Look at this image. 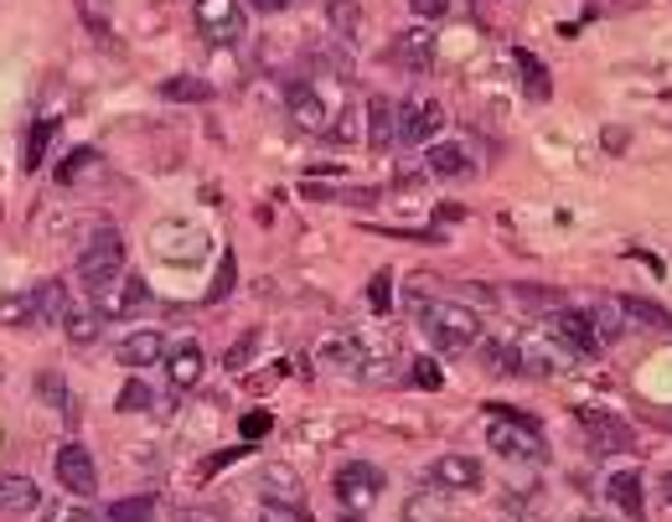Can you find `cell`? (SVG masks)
Masks as SVG:
<instances>
[{"mask_svg":"<svg viewBox=\"0 0 672 522\" xmlns=\"http://www.w3.org/2000/svg\"><path fill=\"white\" fill-rule=\"evenodd\" d=\"M420 331L430 337L435 352H470L481 341V316L470 305L430 301V305H420Z\"/></svg>","mask_w":672,"mask_h":522,"instance_id":"cell-1","label":"cell"},{"mask_svg":"<svg viewBox=\"0 0 672 522\" xmlns=\"http://www.w3.org/2000/svg\"><path fill=\"white\" fill-rule=\"evenodd\" d=\"M487 445L497 455H507V460H543L549 455V445H543V429H538L528 414H518V409H487Z\"/></svg>","mask_w":672,"mask_h":522,"instance_id":"cell-2","label":"cell"},{"mask_svg":"<svg viewBox=\"0 0 672 522\" xmlns=\"http://www.w3.org/2000/svg\"><path fill=\"white\" fill-rule=\"evenodd\" d=\"M119 274H124V238L115 228H99V233L88 238V249L78 253V280L99 295V290L115 285Z\"/></svg>","mask_w":672,"mask_h":522,"instance_id":"cell-3","label":"cell"},{"mask_svg":"<svg viewBox=\"0 0 672 522\" xmlns=\"http://www.w3.org/2000/svg\"><path fill=\"white\" fill-rule=\"evenodd\" d=\"M290 119L301 124L305 135H332L336 130V88L316 84V78H301L290 84Z\"/></svg>","mask_w":672,"mask_h":522,"instance_id":"cell-4","label":"cell"},{"mask_svg":"<svg viewBox=\"0 0 672 522\" xmlns=\"http://www.w3.org/2000/svg\"><path fill=\"white\" fill-rule=\"evenodd\" d=\"M332 491H336V502L357 518V512H368V507L383 497V471L368 466V460H347V466H336Z\"/></svg>","mask_w":672,"mask_h":522,"instance_id":"cell-5","label":"cell"},{"mask_svg":"<svg viewBox=\"0 0 672 522\" xmlns=\"http://www.w3.org/2000/svg\"><path fill=\"white\" fill-rule=\"evenodd\" d=\"M440 57V32L424 21V26H403L393 42H388V63L403 73H430Z\"/></svg>","mask_w":672,"mask_h":522,"instance_id":"cell-6","label":"cell"},{"mask_svg":"<svg viewBox=\"0 0 672 522\" xmlns=\"http://www.w3.org/2000/svg\"><path fill=\"white\" fill-rule=\"evenodd\" d=\"M574 420H579V429L589 435V450H595V455H626V450H637V435H631V424H621L616 414H605V409H574Z\"/></svg>","mask_w":672,"mask_h":522,"instance_id":"cell-7","label":"cell"},{"mask_svg":"<svg viewBox=\"0 0 672 522\" xmlns=\"http://www.w3.org/2000/svg\"><path fill=\"white\" fill-rule=\"evenodd\" d=\"M52 471H57V487L73 491V497H94L99 491V466H94L88 445H78V439H67L63 450L52 455Z\"/></svg>","mask_w":672,"mask_h":522,"instance_id":"cell-8","label":"cell"},{"mask_svg":"<svg viewBox=\"0 0 672 522\" xmlns=\"http://www.w3.org/2000/svg\"><path fill=\"white\" fill-rule=\"evenodd\" d=\"M440 130H445V109L435 99L399 104V145H435Z\"/></svg>","mask_w":672,"mask_h":522,"instance_id":"cell-9","label":"cell"},{"mask_svg":"<svg viewBox=\"0 0 672 522\" xmlns=\"http://www.w3.org/2000/svg\"><path fill=\"white\" fill-rule=\"evenodd\" d=\"M424 481L435 491H481V460L476 455H440V460H430V471H424Z\"/></svg>","mask_w":672,"mask_h":522,"instance_id":"cell-10","label":"cell"},{"mask_svg":"<svg viewBox=\"0 0 672 522\" xmlns=\"http://www.w3.org/2000/svg\"><path fill=\"white\" fill-rule=\"evenodd\" d=\"M197 26L207 42H238L243 36V0H197Z\"/></svg>","mask_w":672,"mask_h":522,"instance_id":"cell-11","label":"cell"},{"mask_svg":"<svg viewBox=\"0 0 672 522\" xmlns=\"http://www.w3.org/2000/svg\"><path fill=\"white\" fill-rule=\"evenodd\" d=\"M554 337L564 341L574 357H600L605 352L600 331H595V320H589L585 311H559V316H554Z\"/></svg>","mask_w":672,"mask_h":522,"instance_id":"cell-12","label":"cell"},{"mask_svg":"<svg viewBox=\"0 0 672 522\" xmlns=\"http://www.w3.org/2000/svg\"><path fill=\"white\" fill-rule=\"evenodd\" d=\"M259 497L269 507H285V512H305V481L290 466H264L259 476Z\"/></svg>","mask_w":672,"mask_h":522,"instance_id":"cell-13","label":"cell"},{"mask_svg":"<svg viewBox=\"0 0 672 522\" xmlns=\"http://www.w3.org/2000/svg\"><path fill=\"white\" fill-rule=\"evenodd\" d=\"M424 166H430V176H440V182H460V176L476 171V161H470V151L460 140H435V145L424 151Z\"/></svg>","mask_w":672,"mask_h":522,"instance_id":"cell-14","label":"cell"},{"mask_svg":"<svg viewBox=\"0 0 672 522\" xmlns=\"http://www.w3.org/2000/svg\"><path fill=\"white\" fill-rule=\"evenodd\" d=\"M166 337L161 331H130V337L115 347V362L119 368H151V362H166Z\"/></svg>","mask_w":672,"mask_h":522,"instance_id":"cell-15","label":"cell"},{"mask_svg":"<svg viewBox=\"0 0 672 522\" xmlns=\"http://www.w3.org/2000/svg\"><path fill=\"white\" fill-rule=\"evenodd\" d=\"M145 295H151V290H145V280H140V274H119L109 290H99V305H94V311H99L104 320L124 316V311H134V305H145Z\"/></svg>","mask_w":672,"mask_h":522,"instance_id":"cell-16","label":"cell"},{"mask_svg":"<svg viewBox=\"0 0 672 522\" xmlns=\"http://www.w3.org/2000/svg\"><path fill=\"white\" fill-rule=\"evenodd\" d=\"M202 368H207V357H202L197 341H182V347H171L166 352V378L176 393H186V388L202 383Z\"/></svg>","mask_w":672,"mask_h":522,"instance_id":"cell-17","label":"cell"},{"mask_svg":"<svg viewBox=\"0 0 672 522\" xmlns=\"http://www.w3.org/2000/svg\"><path fill=\"white\" fill-rule=\"evenodd\" d=\"M368 145H372V151H388V145H399V104L368 99Z\"/></svg>","mask_w":672,"mask_h":522,"instance_id":"cell-18","label":"cell"},{"mask_svg":"<svg viewBox=\"0 0 672 522\" xmlns=\"http://www.w3.org/2000/svg\"><path fill=\"white\" fill-rule=\"evenodd\" d=\"M36 481L32 476H21V471H11V476H0V512H11V518H26V512H36Z\"/></svg>","mask_w":672,"mask_h":522,"instance_id":"cell-19","label":"cell"},{"mask_svg":"<svg viewBox=\"0 0 672 522\" xmlns=\"http://www.w3.org/2000/svg\"><path fill=\"white\" fill-rule=\"evenodd\" d=\"M605 491H610V502L621 507L626 518H641V507H647V491H641V476L637 471H616L610 481H605Z\"/></svg>","mask_w":672,"mask_h":522,"instance_id":"cell-20","label":"cell"},{"mask_svg":"<svg viewBox=\"0 0 672 522\" xmlns=\"http://www.w3.org/2000/svg\"><path fill=\"white\" fill-rule=\"evenodd\" d=\"M32 305H36V320H47V326H63L67 320V285H57V280H47V285L32 290Z\"/></svg>","mask_w":672,"mask_h":522,"instance_id":"cell-21","label":"cell"},{"mask_svg":"<svg viewBox=\"0 0 672 522\" xmlns=\"http://www.w3.org/2000/svg\"><path fill=\"white\" fill-rule=\"evenodd\" d=\"M440 497H445V491H414V497H409V502H403V522H455L451 518V507L440 502Z\"/></svg>","mask_w":672,"mask_h":522,"instance_id":"cell-22","label":"cell"},{"mask_svg":"<svg viewBox=\"0 0 672 522\" xmlns=\"http://www.w3.org/2000/svg\"><path fill=\"white\" fill-rule=\"evenodd\" d=\"M589 320H595V331H600V341L610 347V341H621V331H626V316H621V301H610V295H600V301L589 305L585 311Z\"/></svg>","mask_w":672,"mask_h":522,"instance_id":"cell-23","label":"cell"},{"mask_svg":"<svg viewBox=\"0 0 672 522\" xmlns=\"http://www.w3.org/2000/svg\"><path fill=\"white\" fill-rule=\"evenodd\" d=\"M326 21H332V32L347 36V42L362 36V6H357V0H326Z\"/></svg>","mask_w":672,"mask_h":522,"instance_id":"cell-24","label":"cell"},{"mask_svg":"<svg viewBox=\"0 0 672 522\" xmlns=\"http://www.w3.org/2000/svg\"><path fill=\"white\" fill-rule=\"evenodd\" d=\"M161 99L166 104H207L213 99V84H207V78H166V84H161Z\"/></svg>","mask_w":672,"mask_h":522,"instance_id":"cell-25","label":"cell"},{"mask_svg":"<svg viewBox=\"0 0 672 522\" xmlns=\"http://www.w3.org/2000/svg\"><path fill=\"white\" fill-rule=\"evenodd\" d=\"M104 522H155V497H119L109 502Z\"/></svg>","mask_w":672,"mask_h":522,"instance_id":"cell-26","label":"cell"},{"mask_svg":"<svg viewBox=\"0 0 672 522\" xmlns=\"http://www.w3.org/2000/svg\"><path fill=\"white\" fill-rule=\"evenodd\" d=\"M512 57H518V68H522V84H528V99L533 104H543L549 99V94H554V88H549V73H543V63H538L533 52H512Z\"/></svg>","mask_w":672,"mask_h":522,"instance_id":"cell-27","label":"cell"},{"mask_svg":"<svg viewBox=\"0 0 672 522\" xmlns=\"http://www.w3.org/2000/svg\"><path fill=\"white\" fill-rule=\"evenodd\" d=\"M63 331H67V341H78V347H88V341H99L104 316H99V311H67Z\"/></svg>","mask_w":672,"mask_h":522,"instance_id":"cell-28","label":"cell"},{"mask_svg":"<svg viewBox=\"0 0 672 522\" xmlns=\"http://www.w3.org/2000/svg\"><path fill=\"white\" fill-rule=\"evenodd\" d=\"M487 372L507 378V372H522V352L507 347V341H487Z\"/></svg>","mask_w":672,"mask_h":522,"instance_id":"cell-29","label":"cell"},{"mask_svg":"<svg viewBox=\"0 0 672 522\" xmlns=\"http://www.w3.org/2000/svg\"><path fill=\"white\" fill-rule=\"evenodd\" d=\"M621 311H626V320H641V326H672L662 305L637 301V295H621Z\"/></svg>","mask_w":672,"mask_h":522,"instance_id":"cell-30","label":"cell"},{"mask_svg":"<svg viewBox=\"0 0 672 522\" xmlns=\"http://www.w3.org/2000/svg\"><path fill=\"white\" fill-rule=\"evenodd\" d=\"M151 404H155V393L140 378H130V383L119 388V414H145Z\"/></svg>","mask_w":672,"mask_h":522,"instance_id":"cell-31","label":"cell"},{"mask_svg":"<svg viewBox=\"0 0 672 522\" xmlns=\"http://www.w3.org/2000/svg\"><path fill=\"white\" fill-rule=\"evenodd\" d=\"M326 357H332V368L362 372V347H357V341H332V347H326Z\"/></svg>","mask_w":672,"mask_h":522,"instance_id":"cell-32","label":"cell"},{"mask_svg":"<svg viewBox=\"0 0 672 522\" xmlns=\"http://www.w3.org/2000/svg\"><path fill=\"white\" fill-rule=\"evenodd\" d=\"M0 320H6V326H26V320H36L32 295H17V301H0Z\"/></svg>","mask_w":672,"mask_h":522,"instance_id":"cell-33","label":"cell"},{"mask_svg":"<svg viewBox=\"0 0 672 522\" xmlns=\"http://www.w3.org/2000/svg\"><path fill=\"white\" fill-rule=\"evenodd\" d=\"M368 301H372V311H378V316H383L388 305H393V280H388V270H383V274H372Z\"/></svg>","mask_w":672,"mask_h":522,"instance_id":"cell-34","label":"cell"},{"mask_svg":"<svg viewBox=\"0 0 672 522\" xmlns=\"http://www.w3.org/2000/svg\"><path fill=\"white\" fill-rule=\"evenodd\" d=\"M47 140H52V119H42L32 130V151H26V166H42V155H47Z\"/></svg>","mask_w":672,"mask_h":522,"instance_id":"cell-35","label":"cell"},{"mask_svg":"<svg viewBox=\"0 0 672 522\" xmlns=\"http://www.w3.org/2000/svg\"><path fill=\"white\" fill-rule=\"evenodd\" d=\"M253 347H259V337H253V331H249V337L238 341L234 352L223 357V368H228V372H243V368H249V352H253Z\"/></svg>","mask_w":672,"mask_h":522,"instance_id":"cell-36","label":"cell"},{"mask_svg":"<svg viewBox=\"0 0 672 522\" xmlns=\"http://www.w3.org/2000/svg\"><path fill=\"white\" fill-rule=\"evenodd\" d=\"M228 290H234V253H223V270H218V280H213V290H207V301H218Z\"/></svg>","mask_w":672,"mask_h":522,"instance_id":"cell-37","label":"cell"},{"mask_svg":"<svg viewBox=\"0 0 672 522\" xmlns=\"http://www.w3.org/2000/svg\"><path fill=\"white\" fill-rule=\"evenodd\" d=\"M409 6H414V17H424L430 26H435L445 11H451V0H409Z\"/></svg>","mask_w":672,"mask_h":522,"instance_id":"cell-38","label":"cell"},{"mask_svg":"<svg viewBox=\"0 0 672 522\" xmlns=\"http://www.w3.org/2000/svg\"><path fill=\"white\" fill-rule=\"evenodd\" d=\"M94 161H99V151H78V155H73V161H67L63 171H57V182H73V176H78V171H84V166H94Z\"/></svg>","mask_w":672,"mask_h":522,"instance_id":"cell-39","label":"cell"},{"mask_svg":"<svg viewBox=\"0 0 672 522\" xmlns=\"http://www.w3.org/2000/svg\"><path fill=\"white\" fill-rule=\"evenodd\" d=\"M259 435H269V414H249L243 420V439H259Z\"/></svg>","mask_w":672,"mask_h":522,"instance_id":"cell-40","label":"cell"},{"mask_svg":"<svg viewBox=\"0 0 672 522\" xmlns=\"http://www.w3.org/2000/svg\"><path fill=\"white\" fill-rule=\"evenodd\" d=\"M414 383L440 388V368H435V362H420V368H414Z\"/></svg>","mask_w":672,"mask_h":522,"instance_id":"cell-41","label":"cell"},{"mask_svg":"<svg viewBox=\"0 0 672 522\" xmlns=\"http://www.w3.org/2000/svg\"><path fill=\"white\" fill-rule=\"evenodd\" d=\"M249 6H253V11H264V17H274V11H285L290 0H249Z\"/></svg>","mask_w":672,"mask_h":522,"instance_id":"cell-42","label":"cell"},{"mask_svg":"<svg viewBox=\"0 0 672 522\" xmlns=\"http://www.w3.org/2000/svg\"><path fill=\"white\" fill-rule=\"evenodd\" d=\"M52 522H99V518H88V512H78V507H73V512H52Z\"/></svg>","mask_w":672,"mask_h":522,"instance_id":"cell-43","label":"cell"},{"mask_svg":"<svg viewBox=\"0 0 672 522\" xmlns=\"http://www.w3.org/2000/svg\"><path fill=\"white\" fill-rule=\"evenodd\" d=\"M662 497H668V507H672V476H668V481H662Z\"/></svg>","mask_w":672,"mask_h":522,"instance_id":"cell-44","label":"cell"},{"mask_svg":"<svg viewBox=\"0 0 672 522\" xmlns=\"http://www.w3.org/2000/svg\"><path fill=\"white\" fill-rule=\"evenodd\" d=\"M585 522H605V518H585Z\"/></svg>","mask_w":672,"mask_h":522,"instance_id":"cell-45","label":"cell"},{"mask_svg":"<svg viewBox=\"0 0 672 522\" xmlns=\"http://www.w3.org/2000/svg\"><path fill=\"white\" fill-rule=\"evenodd\" d=\"M347 522H357V518H347Z\"/></svg>","mask_w":672,"mask_h":522,"instance_id":"cell-46","label":"cell"}]
</instances>
